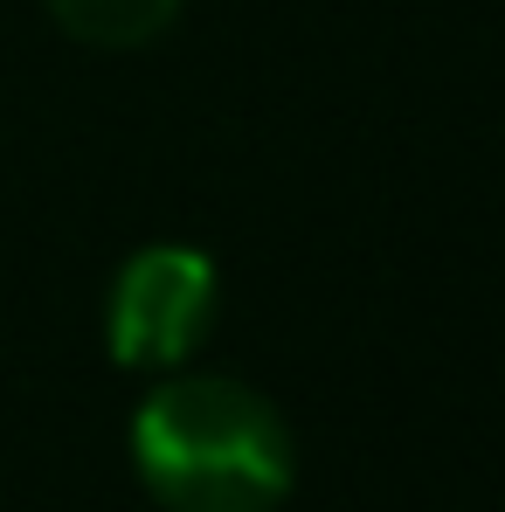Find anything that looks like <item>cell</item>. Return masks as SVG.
<instances>
[{"label":"cell","mask_w":505,"mask_h":512,"mask_svg":"<svg viewBox=\"0 0 505 512\" xmlns=\"http://www.w3.org/2000/svg\"><path fill=\"white\" fill-rule=\"evenodd\" d=\"M215 263L180 243L139 250L104 298V340L118 367H180L215 326Z\"/></svg>","instance_id":"obj_2"},{"label":"cell","mask_w":505,"mask_h":512,"mask_svg":"<svg viewBox=\"0 0 505 512\" xmlns=\"http://www.w3.org/2000/svg\"><path fill=\"white\" fill-rule=\"evenodd\" d=\"M49 14L90 49H139L180 14V0H49Z\"/></svg>","instance_id":"obj_3"},{"label":"cell","mask_w":505,"mask_h":512,"mask_svg":"<svg viewBox=\"0 0 505 512\" xmlns=\"http://www.w3.org/2000/svg\"><path fill=\"white\" fill-rule=\"evenodd\" d=\"M132 464L167 512H277L298 450L256 388L222 374H180L139 402Z\"/></svg>","instance_id":"obj_1"}]
</instances>
